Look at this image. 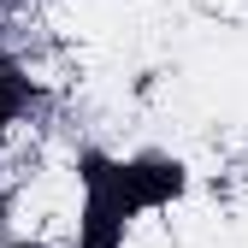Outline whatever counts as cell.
Returning <instances> with one entry per match:
<instances>
[{
    "label": "cell",
    "mask_w": 248,
    "mask_h": 248,
    "mask_svg": "<svg viewBox=\"0 0 248 248\" xmlns=\"http://www.w3.org/2000/svg\"><path fill=\"white\" fill-rule=\"evenodd\" d=\"M30 101H36V83H30L12 59H0V124H12Z\"/></svg>",
    "instance_id": "obj_2"
},
{
    "label": "cell",
    "mask_w": 248,
    "mask_h": 248,
    "mask_svg": "<svg viewBox=\"0 0 248 248\" xmlns=\"http://www.w3.org/2000/svg\"><path fill=\"white\" fill-rule=\"evenodd\" d=\"M77 183H83V242L77 248H118L124 225L142 207L177 201L189 177H183L177 160H130V166H118L107 154H83Z\"/></svg>",
    "instance_id": "obj_1"
}]
</instances>
